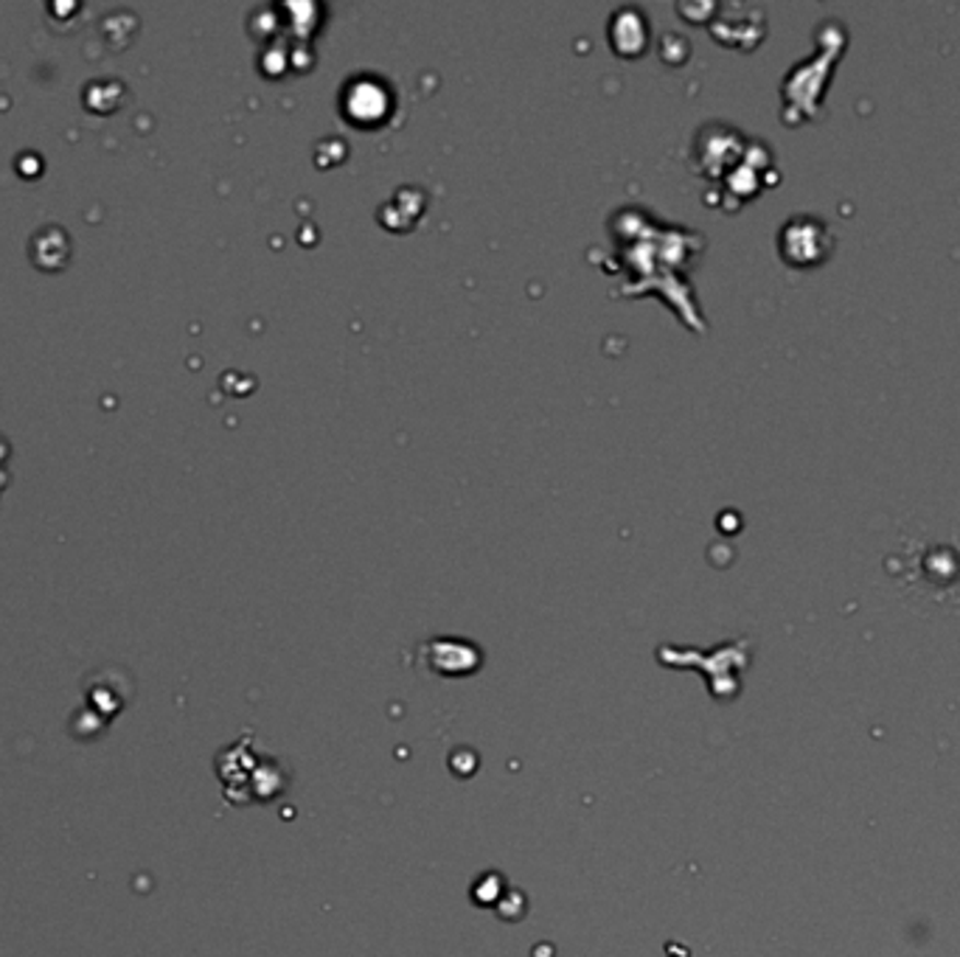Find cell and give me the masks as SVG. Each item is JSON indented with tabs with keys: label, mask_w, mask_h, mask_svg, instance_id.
<instances>
[{
	"label": "cell",
	"mask_w": 960,
	"mask_h": 957,
	"mask_svg": "<svg viewBox=\"0 0 960 957\" xmlns=\"http://www.w3.org/2000/svg\"><path fill=\"white\" fill-rule=\"evenodd\" d=\"M818 37H820V54L814 57V62L800 66L806 68L803 77H800V71H795L793 77H789V84H795V91H789V96H793V104L798 107L803 118L818 113L820 96H823V84L825 79L832 77L834 62L843 57L848 32H845V26L840 20H825Z\"/></svg>",
	"instance_id": "1"
},
{
	"label": "cell",
	"mask_w": 960,
	"mask_h": 957,
	"mask_svg": "<svg viewBox=\"0 0 960 957\" xmlns=\"http://www.w3.org/2000/svg\"><path fill=\"white\" fill-rule=\"evenodd\" d=\"M834 250V236L814 217H795L780 231V256L793 267L823 265Z\"/></svg>",
	"instance_id": "2"
}]
</instances>
